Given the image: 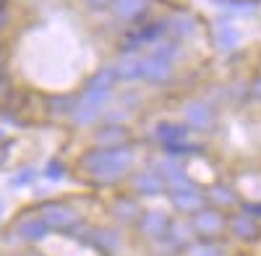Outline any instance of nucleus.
Listing matches in <instances>:
<instances>
[{
  "label": "nucleus",
  "mask_w": 261,
  "mask_h": 256,
  "mask_svg": "<svg viewBox=\"0 0 261 256\" xmlns=\"http://www.w3.org/2000/svg\"><path fill=\"white\" fill-rule=\"evenodd\" d=\"M34 181V170H24L16 181H13V186H27V183H32Z\"/></svg>",
  "instance_id": "393cba45"
},
{
  "label": "nucleus",
  "mask_w": 261,
  "mask_h": 256,
  "mask_svg": "<svg viewBox=\"0 0 261 256\" xmlns=\"http://www.w3.org/2000/svg\"><path fill=\"white\" fill-rule=\"evenodd\" d=\"M136 162V144L130 141L125 146H94L79 160V170L97 186H118L123 178L130 175Z\"/></svg>",
  "instance_id": "f257e3e1"
},
{
  "label": "nucleus",
  "mask_w": 261,
  "mask_h": 256,
  "mask_svg": "<svg viewBox=\"0 0 261 256\" xmlns=\"http://www.w3.org/2000/svg\"><path fill=\"white\" fill-rule=\"evenodd\" d=\"M149 0H113V16L120 24H144L149 16Z\"/></svg>",
  "instance_id": "4468645a"
},
{
  "label": "nucleus",
  "mask_w": 261,
  "mask_h": 256,
  "mask_svg": "<svg viewBox=\"0 0 261 256\" xmlns=\"http://www.w3.org/2000/svg\"><path fill=\"white\" fill-rule=\"evenodd\" d=\"M81 243L92 246L102 256H118V251L123 248V233L118 227H86Z\"/></svg>",
  "instance_id": "39448f33"
},
{
  "label": "nucleus",
  "mask_w": 261,
  "mask_h": 256,
  "mask_svg": "<svg viewBox=\"0 0 261 256\" xmlns=\"http://www.w3.org/2000/svg\"><path fill=\"white\" fill-rule=\"evenodd\" d=\"M196 32H199V18L193 13H186V11H178L172 18H167V39L172 42H186L191 39Z\"/></svg>",
  "instance_id": "2eb2a0df"
},
{
  "label": "nucleus",
  "mask_w": 261,
  "mask_h": 256,
  "mask_svg": "<svg viewBox=\"0 0 261 256\" xmlns=\"http://www.w3.org/2000/svg\"><path fill=\"white\" fill-rule=\"evenodd\" d=\"M128 186H130V191H134V196H139V199H157V196L167 194L165 178L151 167H144V170H139V173H130Z\"/></svg>",
  "instance_id": "0eeeda50"
},
{
  "label": "nucleus",
  "mask_w": 261,
  "mask_h": 256,
  "mask_svg": "<svg viewBox=\"0 0 261 256\" xmlns=\"http://www.w3.org/2000/svg\"><path fill=\"white\" fill-rule=\"evenodd\" d=\"M11 256H18V253H11Z\"/></svg>",
  "instance_id": "cd10ccee"
},
{
  "label": "nucleus",
  "mask_w": 261,
  "mask_h": 256,
  "mask_svg": "<svg viewBox=\"0 0 261 256\" xmlns=\"http://www.w3.org/2000/svg\"><path fill=\"white\" fill-rule=\"evenodd\" d=\"M238 209H241L243 215H248V217L261 222V199H241V207Z\"/></svg>",
  "instance_id": "4be33fe9"
},
{
  "label": "nucleus",
  "mask_w": 261,
  "mask_h": 256,
  "mask_svg": "<svg viewBox=\"0 0 261 256\" xmlns=\"http://www.w3.org/2000/svg\"><path fill=\"white\" fill-rule=\"evenodd\" d=\"M183 256H230V248L220 238H196L193 243H188Z\"/></svg>",
  "instance_id": "f3484780"
},
{
  "label": "nucleus",
  "mask_w": 261,
  "mask_h": 256,
  "mask_svg": "<svg viewBox=\"0 0 261 256\" xmlns=\"http://www.w3.org/2000/svg\"><path fill=\"white\" fill-rule=\"evenodd\" d=\"M89 6H94V8H99V6H105V3H113V0H86Z\"/></svg>",
  "instance_id": "bb28decb"
},
{
  "label": "nucleus",
  "mask_w": 261,
  "mask_h": 256,
  "mask_svg": "<svg viewBox=\"0 0 261 256\" xmlns=\"http://www.w3.org/2000/svg\"><path fill=\"white\" fill-rule=\"evenodd\" d=\"M170 225H172V217L167 215V212H162V209H144V215L139 217L134 230H136V236L144 243H154V241L167 238Z\"/></svg>",
  "instance_id": "7ed1b4c3"
},
{
  "label": "nucleus",
  "mask_w": 261,
  "mask_h": 256,
  "mask_svg": "<svg viewBox=\"0 0 261 256\" xmlns=\"http://www.w3.org/2000/svg\"><path fill=\"white\" fill-rule=\"evenodd\" d=\"M45 175H47L50 181H60V178L65 175V165H63L60 160H53V162L47 165V170H45Z\"/></svg>",
  "instance_id": "b1692460"
},
{
  "label": "nucleus",
  "mask_w": 261,
  "mask_h": 256,
  "mask_svg": "<svg viewBox=\"0 0 261 256\" xmlns=\"http://www.w3.org/2000/svg\"><path fill=\"white\" fill-rule=\"evenodd\" d=\"M188 222L196 233V238H220L222 233H227V212L206 204L196 215H191Z\"/></svg>",
  "instance_id": "f03ea898"
},
{
  "label": "nucleus",
  "mask_w": 261,
  "mask_h": 256,
  "mask_svg": "<svg viewBox=\"0 0 261 256\" xmlns=\"http://www.w3.org/2000/svg\"><path fill=\"white\" fill-rule=\"evenodd\" d=\"M191 128L186 123H178V120H170V118H162L154 123L151 128V141L157 146H165V144H175V141H186L191 139Z\"/></svg>",
  "instance_id": "ddd939ff"
},
{
  "label": "nucleus",
  "mask_w": 261,
  "mask_h": 256,
  "mask_svg": "<svg viewBox=\"0 0 261 256\" xmlns=\"http://www.w3.org/2000/svg\"><path fill=\"white\" fill-rule=\"evenodd\" d=\"M167 196H170V204L172 209L178 212V215H196L201 207H206V188H201L199 183H193L188 188H178V191H167Z\"/></svg>",
  "instance_id": "1a4fd4ad"
},
{
  "label": "nucleus",
  "mask_w": 261,
  "mask_h": 256,
  "mask_svg": "<svg viewBox=\"0 0 261 256\" xmlns=\"http://www.w3.org/2000/svg\"><path fill=\"white\" fill-rule=\"evenodd\" d=\"M37 209H39V217L50 225V230L65 233L68 227L81 222V215L71 204H65V201H42Z\"/></svg>",
  "instance_id": "423d86ee"
},
{
  "label": "nucleus",
  "mask_w": 261,
  "mask_h": 256,
  "mask_svg": "<svg viewBox=\"0 0 261 256\" xmlns=\"http://www.w3.org/2000/svg\"><path fill=\"white\" fill-rule=\"evenodd\" d=\"M175 79L170 63L157 60L154 55H136V81H144L149 87H165Z\"/></svg>",
  "instance_id": "20e7f679"
},
{
  "label": "nucleus",
  "mask_w": 261,
  "mask_h": 256,
  "mask_svg": "<svg viewBox=\"0 0 261 256\" xmlns=\"http://www.w3.org/2000/svg\"><path fill=\"white\" fill-rule=\"evenodd\" d=\"M167 238H172L175 243H180L183 248H188V243H193V241H196V233H193V227H191V222H188V220H172Z\"/></svg>",
  "instance_id": "6ab92c4d"
},
{
  "label": "nucleus",
  "mask_w": 261,
  "mask_h": 256,
  "mask_svg": "<svg viewBox=\"0 0 261 256\" xmlns=\"http://www.w3.org/2000/svg\"><path fill=\"white\" fill-rule=\"evenodd\" d=\"M227 236L238 243H258L261 241V222L235 209L227 215Z\"/></svg>",
  "instance_id": "9d476101"
},
{
  "label": "nucleus",
  "mask_w": 261,
  "mask_h": 256,
  "mask_svg": "<svg viewBox=\"0 0 261 256\" xmlns=\"http://www.w3.org/2000/svg\"><path fill=\"white\" fill-rule=\"evenodd\" d=\"M183 246L175 243L172 238H162V241H154V243H149V253L151 256H183Z\"/></svg>",
  "instance_id": "412c9836"
},
{
  "label": "nucleus",
  "mask_w": 261,
  "mask_h": 256,
  "mask_svg": "<svg viewBox=\"0 0 261 256\" xmlns=\"http://www.w3.org/2000/svg\"><path fill=\"white\" fill-rule=\"evenodd\" d=\"M241 194H238V188L227 181H214L209 188H206V201L217 209H222V212H232L241 207Z\"/></svg>",
  "instance_id": "f8f14e48"
},
{
  "label": "nucleus",
  "mask_w": 261,
  "mask_h": 256,
  "mask_svg": "<svg viewBox=\"0 0 261 256\" xmlns=\"http://www.w3.org/2000/svg\"><path fill=\"white\" fill-rule=\"evenodd\" d=\"M149 55H154L157 60H162V63H175L178 58H180V45L178 42H172V39H162L160 45L154 47V53H149Z\"/></svg>",
  "instance_id": "aec40b11"
},
{
  "label": "nucleus",
  "mask_w": 261,
  "mask_h": 256,
  "mask_svg": "<svg viewBox=\"0 0 261 256\" xmlns=\"http://www.w3.org/2000/svg\"><path fill=\"white\" fill-rule=\"evenodd\" d=\"M110 215L118 225H136L139 217L144 215V207L141 199L134 194H120L110 201Z\"/></svg>",
  "instance_id": "9b49d317"
},
{
  "label": "nucleus",
  "mask_w": 261,
  "mask_h": 256,
  "mask_svg": "<svg viewBox=\"0 0 261 256\" xmlns=\"http://www.w3.org/2000/svg\"><path fill=\"white\" fill-rule=\"evenodd\" d=\"M16 230H18V236L24 238V241H29V243H37V241H45V238L50 236V225H47L45 220H42L39 215H34V217H24V220H18Z\"/></svg>",
  "instance_id": "a211bd4d"
},
{
  "label": "nucleus",
  "mask_w": 261,
  "mask_h": 256,
  "mask_svg": "<svg viewBox=\"0 0 261 256\" xmlns=\"http://www.w3.org/2000/svg\"><path fill=\"white\" fill-rule=\"evenodd\" d=\"M183 115H186L183 123L196 134H209L217 125V108L209 99H191L183 108Z\"/></svg>",
  "instance_id": "6e6552de"
},
{
  "label": "nucleus",
  "mask_w": 261,
  "mask_h": 256,
  "mask_svg": "<svg viewBox=\"0 0 261 256\" xmlns=\"http://www.w3.org/2000/svg\"><path fill=\"white\" fill-rule=\"evenodd\" d=\"M251 94H253V99H258V102H261V73L251 81Z\"/></svg>",
  "instance_id": "a878e982"
},
{
  "label": "nucleus",
  "mask_w": 261,
  "mask_h": 256,
  "mask_svg": "<svg viewBox=\"0 0 261 256\" xmlns=\"http://www.w3.org/2000/svg\"><path fill=\"white\" fill-rule=\"evenodd\" d=\"M134 139H130V131L125 125H105L94 134V144L97 146H105V149H113V146H125L130 144Z\"/></svg>",
  "instance_id": "dca6fc26"
},
{
  "label": "nucleus",
  "mask_w": 261,
  "mask_h": 256,
  "mask_svg": "<svg viewBox=\"0 0 261 256\" xmlns=\"http://www.w3.org/2000/svg\"><path fill=\"white\" fill-rule=\"evenodd\" d=\"M235 42H238V32L235 29H220V34H217V45H220L222 50H230Z\"/></svg>",
  "instance_id": "5701e85b"
}]
</instances>
